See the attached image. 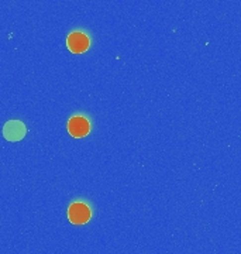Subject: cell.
Here are the masks:
<instances>
[{"label":"cell","mask_w":241,"mask_h":254,"mask_svg":"<svg viewBox=\"0 0 241 254\" xmlns=\"http://www.w3.org/2000/svg\"><path fill=\"white\" fill-rule=\"evenodd\" d=\"M92 210L83 202H73L68 208V219L73 225H85L90 220Z\"/></svg>","instance_id":"cell-1"},{"label":"cell","mask_w":241,"mask_h":254,"mask_svg":"<svg viewBox=\"0 0 241 254\" xmlns=\"http://www.w3.org/2000/svg\"><path fill=\"white\" fill-rule=\"evenodd\" d=\"M90 131V123L85 116H72L68 122V133L75 138H80L89 134Z\"/></svg>","instance_id":"cell-2"},{"label":"cell","mask_w":241,"mask_h":254,"mask_svg":"<svg viewBox=\"0 0 241 254\" xmlns=\"http://www.w3.org/2000/svg\"><path fill=\"white\" fill-rule=\"evenodd\" d=\"M66 46L73 54H82L89 48L90 38L82 31H73L66 38Z\"/></svg>","instance_id":"cell-3"},{"label":"cell","mask_w":241,"mask_h":254,"mask_svg":"<svg viewBox=\"0 0 241 254\" xmlns=\"http://www.w3.org/2000/svg\"><path fill=\"white\" fill-rule=\"evenodd\" d=\"M26 125L20 120H9L3 126V136L7 141H20L26 136Z\"/></svg>","instance_id":"cell-4"}]
</instances>
